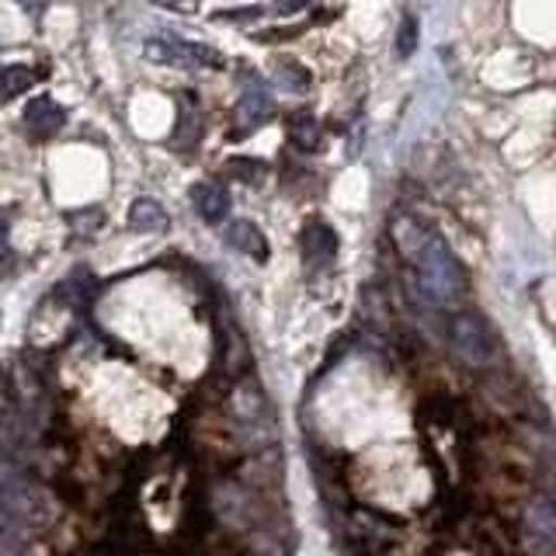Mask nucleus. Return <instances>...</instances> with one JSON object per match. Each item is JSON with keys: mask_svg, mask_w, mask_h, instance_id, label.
Masks as SVG:
<instances>
[{"mask_svg": "<svg viewBox=\"0 0 556 556\" xmlns=\"http://www.w3.org/2000/svg\"><path fill=\"white\" fill-rule=\"evenodd\" d=\"M414 265V295L425 306H452L466 292V271L459 257L442 240V233L428 230L421 243L407 254Z\"/></svg>", "mask_w": 556, "mask_h": 556, "instance_id": "1", "label": "nucleus"}, {"mask_svg": "<svg viewBox=\"0 0 556 556\" xmlns=\"http://www.w3.org/2000/svg\"><path fill=\"white\" fill-rule=\"evenodd\" d=\"M448 344H452V352H456V358L469 365V369H486L497 355L491 324L473 309H459L448 317Z\"/></svg>", "mask_w": 556, "mask_h": 556, "instance_id": "2", "label": "nucleus"}, {"mask_svg": "<svg viewBox=\"0 0 556 556\" xmlns=\"http://www.w3.org/2000/svg\"><path fill=\"white\" fill-rule=\"evenodd\" d=\"M521 546L529 556H556V501L532 497L521 511Z\"/></svg>", "mask_w": 556, "mask_h": 556, "instance_id": "3", "label": "nucleus"}, {"mask_svg": "<svg viewBox=\"0 0 556 556\" xmlns=\"http://www.w3.org/2000/svg\"><path fill=\"white\" fill-rule=\"evenodd\" d=\"M143 56L150 63H167V66H223V56L213 46L188 42V39H150L143 46Z\"/></svg>", "mask_w": 556, "mask_h": 556, "instance_id": "4", "label": "nucleus"}, {"mask_svg": "<svg viewBox=\"0 0 556 556\" xmlns=\"http://www.w3.org/2000/svg\"><path fill=\"white\" fill-rule=\"evenodd\" d=\"M300 251H303L306 268L334 265V257H338V233H334V226L324 223V219H306L303 233H300Z\"/></svg>", "mask_w": 556, "mask_h": 556, "instance_id": "5", "label": "nucleus"}, {"mask_svg": "<svg viewBox=\"0 0 556 556\" xmlns=\"http://www.w3.org/2000/svg\"><path fill=\"white\" fill-rule=\"evenodd\" d=\"M271 115H275V101L268 94V87L261 80L243 84V94L237 101V129H240V136H248L257 126H265Z\"/></svg>", "mask_w": 556, "mask_h": 556, "instance_id": "6", "label": "nucleus"}, {"mask_svg": "<svg viewBox=\"0 0 556 556\" xmlns=\"http://www.w3.org/2000/svg\"><path fill=\"white\" fill-rule=\"evenodd\" d=\"M223 240L230 243L233 251H240V254H248L251 261H257V265H265V261L271 257L268 237L261 233V226H254L251 219H233L230 226H226Z\"/></svg>", "mask_w": 556, "mask_h": 556, "instance_id": "7", "label": "nucleus"}, {"mask_svg": "<svg viewBox=\"0 0 556 556\" xmlns=\"http://www.w3.org/2000/svg\"><path fill=\"white\" fill-rule=\"evenodd\" d=\"M66 122V109L49 94H39L25 104V126L31 129V136H52L60 132Z\"/></svg>", "mask_w": 556, "mask_h": 556, "instance_id": "8", "label": "nucleus"}, {"mask_svg": "<svg viewBox=\"0 0 556 556\" xmlns=\"http://www.w3.org/2000/svg\"><path fill=\"white\" fill-rule=\"evenodd\" d=\"M191 205L205 223H223L230 216V191L219 181H195L191 185Z\"/></svg>", "mask_w": 556, "mask_h": 556, "instance_id": "9", "label": "nucleus"}, {"mask_svg": "<svg viewBox=\"0 0 556 556\" xmlns=\"http://www.w3.org/2000/svg\"><path fill=\"white\" fill-rule=\"evenodd\" d=\"M129 226L136 233H164L170 226V216L156 199H136L129 205Z\"/></svg>", "mask_w": 556, "mask_h": 556, "instance_id": "10", "label": "nucleus"}, {"mask_svg": "<svg viewBox=\"0 0 556 556\" xmlns=\"http://www.w3.org/2000/svg\"><path fill=\"white\" fill-rule=\"evenodd\" d=\"M271 70H275V84L282 87V91H289V94H306V91H309L313 77H309V70H306L300 60L278 56Z\"/></svg>", "mask_w": 556, "mask_h": 556, "instance_id": "11", "label": "nucleus"}, {"mask_svg": "<svg viewBox=\"0 0 556 556\" xmlns=\"http://www.w3.org/2000/svg\"><path fill=\"white\" fill-rule=\"evenodd\" d=\"M289 143L303 153H313L320 147V122L313 118L309 112H295L289 118Z\"/></svg>", "mask_w": 556, "mask_h": 556, "instance_id": "12", "label": "nucleus"}, {"mask_svg": "<svg viewBox=\"0 0 556 556\" xmlns=\"http://www.w3.org/2000/svg\"><path fill=\"white\" fill-rule=\"evenodd\" d=\"M31 80H35V74L28 66H22V63H14V66H4L0 70V104H8V101H14V98H22L28 87H31Z\"/></svg>", "mask_w": 556, "mask_h": 556, "instance_id": "13", "label": "nucleus"}, {"mask_svg": "<svg viewBox=\"0 0 556 556\" xmlns=\"http://www.w3.org/2000/svg\"><path fill=\"white\" fill-rule=\"evenodd\" d=\"M233 414L243 417V421H261V417L268 414V404H265V396H261L257 387H237L233 390Z\"/></svg>", "mask_w": 556, "mask_h": 556, "instance_id": "14", "label": "nucleus"}, {"mask_svg": "<svg viewBox=\"0 0 556 556\" xmlns=\"http://www.w3.org/2000/svg\"><path fill=\"white\" fill-rule=\"evenodd\" d=\"M417 42H421V22H417V14H404V22L396 28V60H410L417 52Z\"/></svg>", "mask_w": 556, "mask_h": 556, "instance_id": "15", "label": "nucleus"}, {"mask_svg": "<svg viewBox=\"0 0 556 556\" xmlns=\"http://www.w3.org/2000/svg\"><path fill=\"white\" fill-rule=\"evenodd\" d=\"M226 174L243 185H257L268 174V164L257 161V156H233V161H226Z\"/></svg>", "mask_w": 556, "mask_h": 556, "instance_id": "16", "label": "nucleus"}, {"mask_svg": "<svg viewBox=\"0 0 556 556\" xmlns=\"http://www.w3.org/2000/svg\"><path fill=\"white\" fill-rule=\"evenodd\" d=\"M261 14H265V8H233V11H219L216 17L219 22H230V25H243V22H254Z\"/></svg>", "mask_w": 556, "mask_h": 556, "instance_id": "17", "label": "nucleus"}, {"mask_svg": "<svg viewBox=\"0 0 556 556\" xmlns=\"http://www.w3.org/2000/svg\"><path fill=\"white\" fill-rule=\"evenodd\" d=\"M156 8H167L174 14H195L199 11V0H153Z\"/></svg>", "mask_w": 556, "mask_h": 556, "instance_id": "18", "label": "nucleus"}, {"mask_svg": "<svg viewBox=\"0 0 556 556\" xmlns=\"http://www.w3.org/2000/svg\"><path fill=\"white\" fill-rule=\"evenodd\" d=\"M70 223L77 226V230H98V226L104 223V216H101V208H91V216H70Z\"/></svg>", "mask_w": 556, "mask_h": 556, "instance_id": "19", "label": "nucleus"}, {"mask_svg": "<svg viewBox=\"0 0 556 556\" xmlns=\"http://www.w3.org/2000/svg\"><path fill=\"white\" fill-rule=\"evenodd\" d=\"M313 0H278L275 4V11L278 14H295V11H303V8H309Z\"/></svg>", "mask_w": 556, "mask_h": 556, "instance_id": "20", "label": "nucleus"}, {"mask_svg": "<svg viewBox=\"0 0 556 556\" xmlns=\"http://www.w3.org/2000/svg\"><path fill=\"white\" fill-rule=\"evenodd\" d=\"M8 233H11V213L8 208H0V248L8 243Z\"/></svg>", "mask_w": 556, "mask_h": 556, "instance_id": "21", "label": "nucleus"}, {"mask_svg": "<svg viewBox=\"0 0 556 556\" xmlns=\"http://www.w3.org/2000/svg\"><path fill=\"white\" fill-rule=\"evenodd\" d=\"M17 4H25L28 14H39V11L46 8V0H17Z\"/></svg>", "mask_w": 556, "mask_h": 556, "instance_id": "22", "label": "nucleus"}]
</instances>
